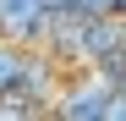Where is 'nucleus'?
Instances as JSON below:
<instances>
[{
	"label": "nucleus",
	"instance_id": "obj_1",
	"mask_svg": "<svg viewBox=\"0 0 126 121\" xmlns=\"http://www.w3.org/2000/svg\"><path fill=\"white\" fill-rule=\"evenodd\" d=\"M66 72L33 44H6L0 39V99H28V105H55Z\"/></svg>",
	"mask_w": 126,
	"mask_h": 121
},
{
	"label": "nucleus",
	"instance_id": "obj_2",
	"mask_svg": "<svg viewBox=\"0 0 126 121\" xmlns=\"http://www.w3.org/2000/svg\"><path fill=\"white\" fill-rule=\"evenodd\" d=\"M104 110H110V83L93 72H71L49 105V121H104Z\"/></svg>",
	"mask_w": 126,
	"mask_h": 121
},
{
	"label": "nucleus",
	"instance_id": "obj_3",
	"mask_svg": "<svg viewBox=\"0 0 126 121\" xmlns=\"http://www.w3.org/2000/svg\"><path fill=\"white\" fill-rule=\"evenodd\" d=\"M82 17H115V0H71Z\"/></svg>",
	"mask_w": 126,
	"mask_h": 121
}]
</instances>
